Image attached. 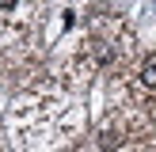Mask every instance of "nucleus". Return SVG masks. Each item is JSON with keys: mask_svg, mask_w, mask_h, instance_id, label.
<instances>
[{"mask_svg": "<svg viewBox=\"0 0 156 152\" xmlns=\"http://www.w3.org/2000/svg\"><path fill=\"white\" fill-rule=\"evenodd\" d=\"M141 84L145 88H156V61H149V65L141 68Z\"/></svg>", "mask_w": 156, "mask_h": 152, "instance_id": "obj_1", "label": "nucleus"}, {"mask_svg": "<svg viewBox=\"0 0 156 152\" xmlns=\"http://www.w3.org/2000/svg\"><path fill=\"white\" fill-rule=\"evenodd\" d=\"M15 4H19V0H0V8H15Z\"/></svg>", "mask_w": 156, "mask_h": 152, "instance_id": "obj_2", "label": "nucleus"}]
</instances>
